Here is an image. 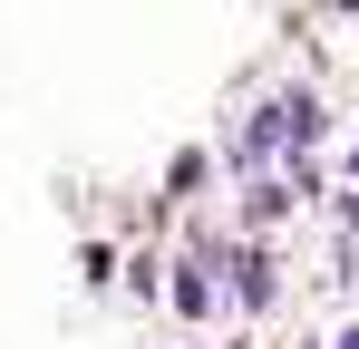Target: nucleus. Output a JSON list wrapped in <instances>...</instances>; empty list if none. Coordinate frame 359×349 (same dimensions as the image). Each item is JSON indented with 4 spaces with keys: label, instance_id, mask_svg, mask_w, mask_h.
Returning a JSON list of instances; mask_svg holds the SVG:
<instances>
[{
    "label": "nucleus",
    "instance_id": "f257e3e1",
    "mask_svg": "<svg viewBox=\"0 0 359 349\" xmlns=\"http://www.w3.org/2000/svg\"><path fill=\"white\" fill-rule=\"evenodd\" d=\"M311 136H320V107H311V97H272V107L262 116H243V136H233V156L243 165H262V156H272V146H311Z\"/></svg>",
    "mask_w": 359,
    "mask_h": 349
},
{
    "label": "nucleus",
    "instance_id": "f03ea898",
    "mask_svg": "<svg viewBox=\"0 0 359 349\" xmlns=\"http://www.w3.org/2000/svg\"><path fill=\"white\" fill-rule=\"evenodd\" d=\"M340 349H359V320H350V330H340Z\"/></svg>",
    "mask_w": 359,
    "mask_h": 349
}]
</instances>
